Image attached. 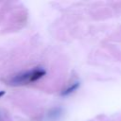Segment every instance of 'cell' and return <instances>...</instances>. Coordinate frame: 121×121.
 <instances>
[{"mask_svg": "<svg viewBox=\"0 0 121 121\" xmlns=\"http://www.w3.org/2000/svg\"><path fill=\"white\" fill-rule=\"evenodd\" d=\"M3 94H4V93H3V92H1V93H0V96H1V95H2Z\"/></svg>", "mask_w": 121, "mask_h": 121, "instance_id": "7a4b0ae2", "label": "cell"}, {"mask_svg": "<svg viewBox=\"0 0 121 121\" xmlns=\"http://www.w3.org/2000/svg\"><path fill=\"white\" fill-rule=\"evenodd\" d=\"M44 74L43 70H40V69H36V70H31L28 71L27 73H25L23 75H20L19 77H17L15 78V81L18 82H31V81H35L38 78H42L43 75Z\"/></svg>", "mask_w": 121, "mask_h": 121, "instance_id": "6da1fadb", "label": "cell"}]
</instances>
